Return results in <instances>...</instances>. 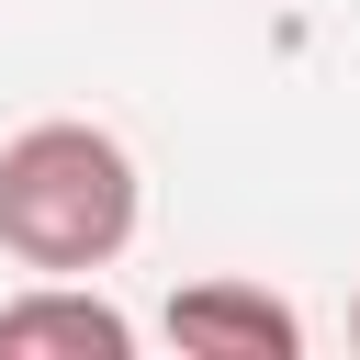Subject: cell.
Masks as SVG:
<instances>
[{
  "instance_id": "1",
  "label": "cell",
  "mask_w": 360,
  "mask_h": 360,
  "mask_svg": "<svg viewBox=\"0 0 360 360\" xmlns=\"http://www.w3.org/2000/svg\"><path fill=\"white\" fill-rule=\"evenodd\" d=\"M146 180L101 124H22L0 146V259H22L34 281H79L112 270L135 248Z\"/></svg>"
},
{
  "instance_id": "2",
  "label": "cell",
  "mask_w": 360,
  "mask_h": 360,
  "mask_svg": "<svg viewBox=\"0 0 360 360\" xmlns=\"http://www.w3.org/2000/svg\"><path fill=\"white\" fill-rule=\"evenodd\" d=\"M169 338L202 349V360H292L304 349V315L259 281H180L169 292Z\"/></svg>"
},
{
  "instance_id": "3",
  "label": "cell",
  "mask_w": 360,
  "mask_h": 360,
  "mask_svg": "<svg viewBox=\"0 0 360 360\" xmlns=\"http://www.w3.org/2000/svg\"><path fill=\"white\" fill-rule=\"evenodd\" d=\"M135 315H112L90 281H34L0 304V360H124Z\"/></svg>"
},
{
  "instance_id": "4",
  "label": "cell",
  "mask_w": 360,
  "mask_h": 360,
  "mask_svg": "<svg viewBox=\"0 0 360 360\" xmlns=\"http://www.w3.org/2000/svg\"><path fill=\"white\" fill-rule=\"evenodd\" d=\"M349 349H360V304H349Z\"/></svg>"
}]
</instances>
